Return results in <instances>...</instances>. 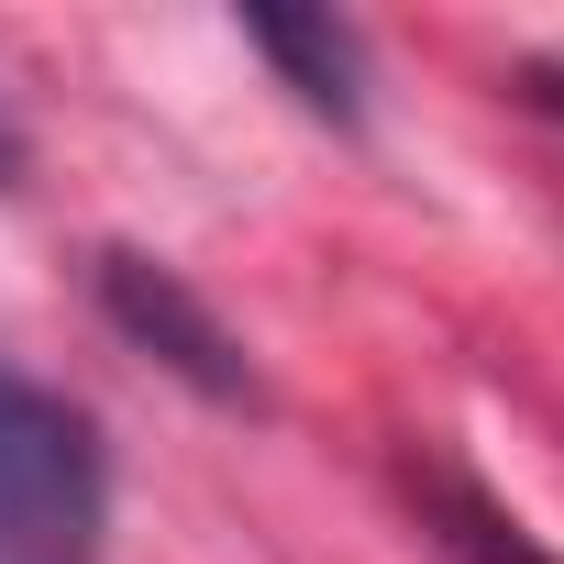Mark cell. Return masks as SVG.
Masks as SVG:
<instances>
[{
	"label": "cell",
	"instance_id": "obj_3",
	"mask_svg": "<svg viewBox=\"0 0 564 564\" xmlns=\"http://www.w3.org/2000/svg\"><path fill=\"white\" fill-rule=\"evenodd\" d=\"M243 45L289 78L322 122H366V34L344 12H243Z\"/></svg>",
	"mask_w": 564,
	"mask_h": 564
},
{
	"label": "cell",
	"instance_id": "obj_4",
	"mask_svg": "<svg viewBox=\"0 0 564 564\" xmlns=\"http://www.w3.org/2000/svg\"><path fill=\"white\" fill-rule=\"evenodd\" d=\"M410 498H421V520L443 531V553H465V564H553L498 498H476V487L443 476V465H410Z\"/></svg>",
	"mask_w": 564,
	"mask_h": 564
},
{
	"label": "cell",
	"instance_id": "obj_6",
	"mask_svg": "<svg viewBox=\"0 0 564 564\" xmlns=\"http://www.w3.org/2000/svg\"><path fill=\"white\" fill-rule=\"evenodd\" d=\"M0 177H12V133H0Z\"/></svg>",
	"mask_w": 564,
	"mask_h": 564
},
{
	"label": "cell",
	"instance_id": "obj_5",
	"mask_svg": "<svg viewBox=\"0 0 564 564\" xmlns=\"http://www.w3.org/2000/svg\"><path fill=\"white\" fill-rule=\"evenodd\" d=\"M520 100H531V111H553V122H564V67H520Z\"/></svg>",
	"mask_w": 564,
	"mask_h": 564
},
{
	"label": "cell",
	"instance_id": "obj_2",
	"mask_svg": "<svg viewBox=\"0 0 564 564\" xmlns=\"http://www.w3.org/2000/svg\"><path fill=\"white\" fill-rule=\"evenodd\" d=\"M100 311H111V333H122L133 355H155V366H166V377H188L199 399H221V410H243V399H254V366H243L232 322L188 289L177 265H155V254L111 243V254H100Z\"/></svg>",
	"mask_w": 564,
	"mask_h": 564
},
{
	"label": "cell",
	"instance_id": "obj_1",
	"mask_svg": "<svg viewBox=\"0 0 564 564\" xmlns=\"http://www.w3.org/2000/svg\"><path fill=\"white\" fill-rule=\"evenodd\" d=\"M100 432L67 399L0 377V564H100Z\"/></svg>",
	"mask_w": 564,
	"mask_h": 564
}]
</instances>
